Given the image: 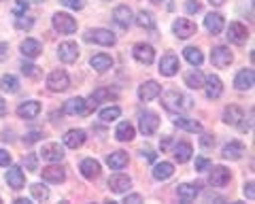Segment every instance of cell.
<instances>
[{
	"label": "cell",
	"mask_w": 255,
	"mask_h": 204,
	"mask_svg": "<svg viewBox=\"0 0 255 204\" xmlns=\"http://www.w3.org/2000/svg\"><path fill=\"white\" fill-rule=\"evenodd\" d=\"M6 183H9L11 190H21V187H26V177H23V170L21 166H6Z\"/></svg>",
	"instance_id": "e0dca14e"
},
{
	"label": "cell",
	"mask_w": 255,
	"mask_h": 204,
	"mask_svg": "<svg viewBox=\"0 0 255 204\" xmlns=\"http://www.w3.org/2000/svg\"><path fill=\"white\" fill-rule=\"evenodd\" d=\"M117 117H122V108L119 106H107V108L100 111V121H105V123L115 121Z\"/></svg>",
	"instance_id": "b9f144b4"
},
{
	"label": "cell",
	"mask_w": 255,
	"mask_h": 204,
	"mask_svg": "<svg viewBox=\"0 0 255 204\" xmlns=\"http://www.w3.org/2000/svg\"><path fill=\"white\" fill-rule=\"evenodd\" d=\"M115 96H117V92H115V90H109V88H98V90H94L92 96H90V100H85V113H90V111H94V108H98L102 102H107V100L115 98Z\"/></svg>",
	"instance_id": "5b68a950"
},
{
	"label": "cell",
	"mask_w": 255,
	"mask_h": 204,
	"mask_svg": "<svg viewBox=\"0 0 255 204\" xmlns=\"http://www.w3.org/2000/svg\"><path fill=\"white\" fill-rule=\"evenodd\" d=\"M90 66L96 73H107V70H111V66H113V58L107 56V53H96L90 60Z\"/></svg>",
	"instance_id": "83f0119b"
},
{
	"label": "cell",
	"mask_w": 255,
	"mask_h": 204,
	"mask_svg": "<svg viewBox=\"0 0 255 204\" xmlns=\"http://www.w3.org/2000/svg\"><path fill=\"white\" fill-rule=\"evenodd\" d=\"M209 2H211L213 6H223V4H226V0H209Z\"/></svg>",
	"instance_id": "91938a15"
},
{
	"label": "cell",
	"mask_w": 255,
	"mask_h": 204,
	"mask_svg": "<svg viewBox=\"0 0 255 204\" xmlns=\"http://www.w3.org/2000/svg\"><path fill=\"white\" fill-rule=\"evenodd\" d=\"M245 145L241 143V140H230V143L223 147V151H221V158L223 160H241L243 155H245Z\"/></svg>",
	"instance_id": "603a6c76"
},
{
	"label": "cell",
	"mask_w": 255,
	"mask_h": 204,
	"mask_svg": "<svg viewBox=\"0 0 255 204\" xmlns=\"http://www.w3.org/2000/svg\"><path fill=\"white\" fill-rule=\"evenodd\" d=\"M43 138V134L38 130H32L28 136H23V143H28V145H32V143H36V140H41Z\"/></svg>",
	"instance_id": "816d5d0a"
},
{
	"label": "cell",
	"mask_w": 255,
	"mask_h": 204,
	"mask_svg": "<svg viewBox=\"0 0 255 204\" xmlns=\"http://www.w3.org/2000/svg\"><path fill=\"white\" fill-rule=\"evenodd\" d=\"M136 136V132H134V125L130 121H122L117 125L115 130V138L119 140V143H130V140Z\"/></svg>",
	"instance_id": "e575fe53"
},
{
	"label": "cell",
	"mask_w": 255,
	"mask_h": 204,
	"mask_svg": "<svg viewBox=\"0 0 255 204\" xmlns=\"http://www.w3.org/2000/svg\"><path fill=\"white\" fill-rule=\"evenodd\" d=\"M172 32H174V36H179V38H189V36H194L198 32V26L191 19L179 17V19H174V23H172Z\"/></svg>",
	"instance_id": "ba28073f"
},
{
	"label": "cell",
	"mask_w": 255,
	"mask_h": 204,
	"mask_svg": "<svg viewBox=\"0 0 255 204\" xmlns=\"http://www.w3.org/2000/svg\"><path fill=\"white\" fill-rule=\"evenodd\" d=\"M85 41L102 45V47H113L117 43V36L107 28H96V30H87L85 32Z\"/></svg>",
	"instance_id": "277c9868"
},
{
	"label": "cell",
	"mask_w": 255,
	"mask_h": 204,
	"mask_svg": "<svg viewBox=\"0 0 255 204\" xmlns=\"http://www.w3.org/2000/svg\"><path fill=\"white\" fill-rule=\"evenodd\" d=\"M151 175H153L155 181H166V179H170L174 175V166L170 162H159V164H155V166H153Z\"/></svg>",
	"instance_id": "836d02e7"
},
{
	"label": "cell",
	"mask_w": 255,
	"mask_h": 204,
	"mask_svg": "<svg viewBox=\"0 0 255 204\" xmlns=\"http://www.w3.org/2000/svg\"><path fill=\"white\" fill-rule=\"evenodd\" d=\"M247 38H249V30H247L245 23L241 21H232L228 28V41L234 45H245Z\"/></svg>",
	"instance_id": "9c48e42d"
},
{
	"label": "cell",
	"mask_w": 255,
	"mask_h": 204,
	"mask_svg": "<svg viewBox=\"0 0 255 204\" xmlns=\"http://www.w3.org/2000/svg\"><path fill=\"white\" fill-rule=\"evenodd\" d=\"M159 73L164 77H174L179 73V58L174 56V53H166V56L159 60Z\"/></svg>",
	"instance_id": "ac0fdd59"
},
{
	"label": "cell",
	"mask_w": 255,
	"mask_h": 204,
	"mask_svg": "<svg viewBox=\"0 0 255 204\" xmlns=\"http://www.w3.org/2000/svg\"><path fill=\"white\" fill-rule=\"evenodd\" d=\"M124 202L138 204V202H142V196H140V194H130V196H126V200H124Z\"/></svg>",
	"instance_id": "9f6ffc18"
},
{
	"label": "cell",
	"mask_w": 255,
	"mask_h": 204,
	"mask_svg": "<svg viewBox=\"0 0 255 204\" xmlns=\"http://www.w3.org/2000/svg\"><path fill=\"white\" fill-rule=\"evenodd\" d=\"M23 166H26L30 172H36V170H38V160H36V155H34V153H28L26 158H23Z\"/></svg>",
	"instance_id": "f6af8a7d"
},
{
	"label": "cell",
	"mask_w": 255,
	"mask_h": 204,
	"mask_svg": "<svg viewBox=\"0 0 255 204\" xmlns=\"http://www.w3.org/2000/svg\"><path fill=\"white\" fill-rule=\"evenodd\" d=\"M253 83H255V73H253V68H243L241 73H238L234 77V88L238 92H249L253 88Z\"/></svg>",
	"instance_id": "5bb4252c"
},
{
	"label": "cell",
	"mask_w": 255,
	"mask_h": 204,
	"mask_svg": "<svg viewBox=\"0 0 255 204\" xmlns=\"http://www.w3.org/2000/svg\"><path fill=\"white\" fill-rule=\"evenodd\" d=\"M64 6H68V9H75V11H81L85 6V0H62Z\"/></svg>",
	"instance_id": "c3c4849f"
},
{
	"label": "cell",
	"mask_w": 255,
	"mask_h": 204,
	"mask_svg": "<svg viewBox=\"0 0 255 204\" xmlns=\"http://www.w3.org/2000/svg\"><path fill=\"white\" fill-rule=\"evenodd\" d=\"M253 185H255V183L249 181V183H245V187H243V190H245V196H247L249 200H255V187H253Z\"/></svg>",
	"instance_id": "db71d44e"
},
{
	"label": "cell",
	"mask_w": 255,
	"mask_h": 204,
	"mask_svg": "<svg viewBox=\"0 0 255 204\" xmlns=\"http://www.w3.org/2000/svg\"><path fill=\"white\" fill-rule=\"evenodd\" d=\"M128 162H130V158H128V153L126 151H113L107 158V164H109V168H113V170H122L128 166Z\"/></svg>",
	"instance_id": "d590c367"
},
{
	"label": "cell",
	"mask_w": 255,
	"mask_h": 204,
	"mask_svg": "<svg viewBox=\"0 0 255 204\" xmlns=\"http://www.w3.org/2000/svg\"><path fill=\"white\" fill-rule=\"evenodd\" d=\"M206 168H211V160L209 158H196V170L204 172Z\"/></svg>",
	"instance_id": "f907efd6"
},
{
	"label": "cell",
	"mask_w": 255,
	"mask_h": 204,
	"mask_svg": "<svg viewBox=\"0 0 255 204\" xmlns=\"http://www.w3.org/2000/svg\"><path fill=\"white\" fill-rule=\"evenodd\" d=\"M168 147H170V138H164V140H162V151H166Z\"/></svg>",
	"instance_id": "94428289"
},
{
	"label": "cell",
	"mask_w": 255,
	"mask_h": 204,
	"mask_svg": "<svg viewBox=\"0 0 255 204\" xmlns=\"http://www.w3.org/2000/svg\"><path fill=\"white\" fill-rule=\"evenodd\" d=\"M200 9H202V4L198 2V0H189V2L185 4V11H187L189 15H191V13H198Z\"/></svg>",
	"instance_id": "f5cc1de1"
},
{
	"label": "cell",
	"mask_w": 255,
	"mask_h": 204,
	"mask_svg": "<svg viewBox=\"0 0 255 204\" xmlns=\"http://www.w3.org/2000/svg\"><path fill=\"white\" fill-rule=\"evenodd\" d=\"M58 58L64 62V64H73V62H77V58H79V47H77V43H70V41L62 43L58 47Z\"/></svg>",
	"instance_id": "d6986e66"
},
{
	"label": "cell",
	"mask_w": 255,
	"mask_h": 204,
	"mask_svg": "<svg viewBox=\"0 0 255 204\" xmlns=\"http://www.w3.org/2000/svg\"><path fill=\"white\" fill-rule=\"evenodd\" d=\"M132 11H130V6L128 4H119L113 9V21L117 23L119 28H130V23H132Z\"/></svg>",
	"instance_id": "7402d4cb"
},
{
	"label": "cell",
	"mask_w": 255,
	"mask_h": 204,
	"mask_svg": "<svg viewBox=\"0 0 255 204\" xmlns=\"http://www.w3.org/2000/svg\"><path fill=\"white\" fill-rule=\"evenodd\" d=\"M21 73L26 77H38V75H41V68H38L36 64H30V62H23V64H21Z\"/></svg>",
	"instance_id": "ee69618b"
},
{
	"label": "cell",
	"mask_w": 255,
	"mask_h": 204,
	"mask_svg": "<svg viewBox=\"0 0 255 204\" xmlns=\"http://www.w3.org/2000/svg\"><path fill=\"white\" fill-rule=\"evenodd\" d=\"M43 181L45 183H53V185H60L66 181V170L58 164H51V166L43 168Z\"/></svg>",
	"instance_id": "9a60e30c"
},
{
	"label": "cell",
	"mask_w": 255,
	"mask_h": 204,
	"mask_svg": "<svg viewBox=\"0 0 255 204\" xmlns=\"http://www.w3.org/2000/svg\"><path fill=\"white\" fill-rule=\"evenodd\" d=\"M9 164H11V155H9V151L0 149V166H9Z\"/></svg>",
	"instance_id": "11a10c76"
},
{
	"label": "cell",
	"mask_w": 255,
	"mask_h": 204,
	"mask_svg": "<svg viewBox=\"0 0 255 204\" xmlns=\"http://www.w3.org/2000/svg\"><path fill=\"white\" fill-rule=\"evenodd\" d=\"M151 2H155V4H162V2H166V0H151Z\"/></svg>",
	"instance_id": "6125c7cd"
},
{
	"label": "cell",
	"mask_w": 255,
	"mask_h": 204,
	"mask_svg": "<svg viewBox=\"0 0 255 204\" xmlns=\"http://www.w3.org/2000/svg\"><path fill=\"white\" fill-rule=\"evenodd\" d=\"M47 88L51 92H66L70 88V77L64 68H55L47 77Z\"/></svg>",
	"instance_id": "3957f363"
},
{
	"label": "cell",
	"mask_w": 255,
	"mask_h": 204,
	"mask_svg": "<svg viewBox=\"0 0 255 204\" xmlns=\"http://www.w3.org/2000/svg\"><path fill=\"white\" fill-rule=\"evenodd\" d=\"M204 26H206V30H209L211 34H219L223 30V26H226V21H223L221 13H209L204 17Z\"/></svg>",
	"instance_id": "d6a6232c"
},
{
	"label": "cell",
	"mask_w": 255,
	"mask_h": 204,
	"mask_svg": "<svg viewBox=\"0 0 255 204\" xmlns=\"http://www.w3.org/2000/svg\"><path fill=\"white\" fill-rule=\"evenodd\" d=\"M172 153H174V160L179 164H185L191 160V155H194V147H191V143H187V140H179V143L174 145Z\"/></svg>",
	"instance_id": "484cf974"
},
{
	"label": "cell",
	"mask_w": 255,
	"mask_h": 204,
	"mask_svg": "<svg viewBox=\"0 0 255 204\" xmlns=\"http://www.w3.org/2000/svg\"><path fill=\"white\" fill-rule=\"evenodd\" d=\"M138 128H140V132H142L145 136L155 134L157 128H159V117H157L153 111L142 113V115H140V119H138Z\"/></svg>",
	"instance_id": "30bf717a"
},
{
	"label": "cell",
	"mask_w": 255,
	"mask_h": 204,
	"mask_svg": "<svg viewBox=\"0 0 255 204\" xmlns=\"http://www.w3.org/2000/svg\"><path fill=\"white\" fill-rule=\"evenodd\" d=\"M21 53L26 58H38L43 53V45H41V41H36V38H26V41L21 43Z\"/></svg>",
	"instance_id": "1f68e13d"
},
{
	"label": "cell",
	"mask_w": 255,
	"mask_h": 204,
	"mask_svg": "<svg viewBox=\"0 0 255 204\" xmlns=\"http://www.w3.org/2000/svg\"><path fill=\"white\" fill-rule=\"evenodd\" d=\"M132 56H134V60H136L138 64L149 66V64H153V60H155V49L151 45H147V43H138V45H134Z\"/></svg>",
	"instance_id": "52a82bcc"
},
{
	"label": "cell",
	"mask_w": 255,
	"mask_h": 204,
	"mask_svg": "<svg viewBox=\"0 0 255 204\" xmlns=\"http://www.w3.org/2000/svg\"><path fill=\"white\" fill-rule=\"evenodd\" d=\"M109 190L113 192V194H124L130 190V185H132V179L128 177V175H113L109 179Z\"/></svg>",
	"instance_id": "cb8c5ba5"
},
{
	"label": "cell",
	"mask_w": 255,
	"mask_h": 204,
	"mask_svg": "<svg viewBox=\"0 0 255 204\" xmlns=\"http://www.w3.org/2000/svg\"><path fill=\"white\" fill-rule=\"evenodd\" d=\"M9 58V45L6 43H0V62Z\"/></svg>",
	"instance_id": "6f0895ef"
},
{
	"label": "cell",
	"mask_w": 255,
	"mask_h": 204,
	"mask_svg": "<svg viewBox=\"0 0 255 204\" xmlns=\"http://www.w3.org/2000/svg\"><path fill=\"white\" fill-rule=\"evenodd\" d=\"M41 158L47 162H60V160H64V149L58 143H49L41 149Z\"/></svg>",
	"instance_id": "f546056e"
},
{
	"label": "cell",
	"mask_w": 255,
	"mask_h": 204,
	"mask_svg": "<svg viewBox=\"0 0 255 204\" xmlns=\"http://www.w3.org/2000/svg\"><path fill=\"white\" fill-rule=\"evenodd\" d=\"M28 2H45V0H28Z\"/></svg>",
	"instance_id": "be15d7a7"
},
{
	"label": "cell",
	"mask_w": 255,
	"mask_h": 204,
	"mask_svg": "<svg viewBox=\"0 0 255 204\" xmlns=\"http://www.w3.org/2000/svg\"><path fill=\"white\" fill-rule=\"evenodd\" d=\"M32 26H34V19H32V17H26V15H17V17H15V30L28 32Z\"/></svg>",
	"instance_id": "7bdbcfd3"
},
{
	"label": "cell",
	"mask_w": 255,
	"mask_h": 204,
	"mask_svg": "<svg viewBox=\"0 0 255 204\" xmlns=\"http://www.w3.org/2000/svg\"><path fill=\"white\" fill-rule=\"evenodd\" d=\"M28 0H15V6H13V15L17 17V15H26L28 11Z\"/></svg>",
	"instance_id": "bcb514c9"
},
{
	"label": "cell",
	"mask_w": 255,
	"mask_h": 204,
	"mask_svg": "<svg viewBox=\"0 0 255 204\" xmlns=\"http://www.w3.org/2000/svg\"><path fill=\"white\" fill-rule=\"evenodd\" d=\"M159 94H162V85H159L157 81L153 79H149L145 83H140V88H138V98L142 102H151V100H155Z\"/></svg>",
	"instance_id": "8fae6325"
},
{
	"label": "cell",
	"mask_w": 255,
	"mask_h": 204,
	"mask_svg": "<svg viewBox=\"0 0 255 204\" xmlns=\"http://www.w3.org/2000/svg\"><path fill=\"white\" fill-rule=\"evenodd\" d=\"M6 115V102L0 98V117H4Z\"/></svg>",
	"instance_id": "680465c9"
},
{
	"label": "cell",
	"mask_w": 255,
	"mask_h": 204,
	"mask_svg": "<svg viewBox=\"0 0 255 204\" xmlns=\"http://www.w3.org/2000/svg\"><path fill=\"white\" fill-rule=\"evenodd\" d=\"M30 194H32V198L38 200V202L49 200V190H47V185H41V183H32V185H30Z\"/></svg>",
	"instance_id": "60d3db41"
},
{
	"label": "cell",
	"mask_w": 255,
	"mask_h": 204,
	"mask_svg": "<svg viewBox=\"0 0 255 204\" xmlns=\"http://www.w3.org/2000/svg\"><path fill=\"white\" fill-rule=\"evenodd\" d=\"M185 83H187V88H191V90H200L204 85V75L198 68L189 70V73L185 75Z\"/></svg>",
	"instance_id": "74e56055"
},
{
	"label": "cell",
	"mask_w": 255,
	"mask_h": 204,
	"mask_svg": "<svg viewBox=\"0 0 255 204\" xmlns=\"http://www.w3.org/2000/svg\"><path fill=\"white\" fill-rule=\"evenodd\" d=\"M172 123L179 125V128L185 130V132H200V130H202V125H200V121H198V119H191V117H183V115H179V113H174Z\"/></svg>",
	"instance_id": "4316f807"
},
{
	"label": "cell",
	"mask_w": 255,
	"mask_h": 204,
	"mask_svg": "<svg viewBox=\"0 0 255 204\" xmlns=\"http://www.w3.org/2000/svg\"><path fill=\"white\" fill-rule=\"evenodd\" d=\"M211 62H213V66H217V68H228L234 62V53L230 51L226 45H217V47H213V51H211Z\"/></svg>",
	"instance_id": "8992f818"
},
{
	"label": "cell",
	"mask_w": 255,
	"mask_h": 204,
	"mask_svg": "<svg viewBox=\"0 0 255 204\" xmlns=\"http://www.w3.org/2000/svg\"><path fill=\"white\" fill-rule=\"evenodd\" d=\"M140 158L153 164V162H155V151H153V149H151V147L147 145V147H142V149H140Z\"/></svg>",
	"instance_id": "681fc988"
},
{
	"label": "cell",
	"mask_w": 255,
	"mask_h": 204,
	"mask_svg": "<svg viewBox=\"0 0 255 204\" xmlns=\"http://www.w3.org/2000/svg\"><path fill=\"white\" fill-rule=\"evenodd\" d=\"M202 88L206 90V98L209 100H217L221 94H223V83L217 75H209V77H204V85Z\"/></svg>",
	"instance_id": "4fadbf2b"
},
{
	"label": "cell",
	"mask_w": 255,
	"mask_h": 204,
	"mask_svg": "<svg viewBox=\"0 0 255 204\" xmlns=\"http://www.w3.org/2000/svg\"><path fill=\"white\" fill-rule=\"evenodd\" d=\"M0 88L9 94H15L19 92V79L15 75H2V79H0Z\"/></svg>",
	"instance_id": "ab89813d"
},
{
	"label": "cell",
	"mask_w": 255,
	"mask_h": 204,
	"mask_svg": "<svg viewBox=\"0 0 255 204\" xmlns=\"http://www.w3.org/2000/svg\"><path fill=\"white\" fill-rule=\"evenodd\" d=\"M38 113H41V102L38 100H26L17 106V117H21V119H34V117H38Z\"/></svg>",
	"instance_id": "44dd1931"
},
{
	"label": "cell",
	"mask_w": 255,
	"mask_h": 204,
	"mask_svg": "<svg viewBox=\"0 0 255 204\" xmlns=\"http://www.w3.org/2000/svg\"><path fill=\"white\" fill-rule=\"evenodd\" d=\"M62 113L64 115H85V100L79 98V96L66 100L62 106Z\"/></svg>",
	"instance_id": "f1b7e54d"
},
{
	"label": "cell",
	"mask_w": 255,
	"mask_h": 204,
	"mask_svg": "<svg viewBox=\"0 0 255 204\" xmlns=\"http://www.w3.org/2000/svg\"><path fill=\"white\" fill-rule=\"evenodd\" d=\"M51 23H53L55 32H60V34H75L77 32V19L64 11L55 13L51 17Z\"/></svg>",
	"instance_id": "7a4b0ae2"
},
{
	"label": "cell",
	"mask_w": 255,
	"mask_h": 204,
	"mask_svg": "<svg viewBox=\"0 0 255 204\" xmlns=\"http://www.w3.org/2000/svg\"><path fill=\"white\" fill-rule=\"evenodd\" d=\"M183 56H185V60L189 62L191 66H200L202 62H204V56H202V51L198 49V47H185Z\"/></svg>",
	"instance_id": "f35d334b"
},
{
	"label": "cell",
	"mask_w": 255,
	"mask_h": 204,
	"mask_svg": "<svg viewBox=\"0 0 255 204\" xmlns=\"http://www.w3.org/2000/svg\"><path fill=\"white\" fill-rule=\"evenodd\" d=\"M134 21H136L138 28L155 30V17H153V13H149V11H138L136 17H134Z\"/></svg>",
	"instance_id": "8d00e7d4"
},
{
	"label": "cell",
	"mask_w": 255,
	"mask_h": 204,
	"mask_svg": "<svg viewBox=\"0 0 255 204\" xmlns=\"http://www.w3.org/2000/svg\"><path fill=\"white\" fill-rule=\"evenodd\" d=\"M85 138H87V134L83 130H68L66 134H64V145L68 149H79L85 143Z\"/></svg>",
	"instance_id": "4dcf8cb0"
},
{
	"label": "cell",
	"mask_w": 255,
	"mask_h": 204,
	"mask_svg": "<svg viewBox=\"0 0 255 204\" xmlns=\"http://www.w3.org/2000/svg\"><path fill=\"white\" fill-rule=\"evenodd\" d=\"M230 179H232V172H230V168H226V166H213L211 168L209 183L213 187H226L230 183Z\"/></svg>",
	"instance_id": "7c38bea8"
},
{
	"label": "cell",
	"mask_w": 255,
	"mask_h": 204,
	"mask_svg": "<svg viewBox=\"0 0 255 204\" xmlns=\"http://www.w3.org/2000/svg\"><path fill=\"white\" fill-rule=\"evenodd\" d=\"M162 104H164L166 111H170V113H183V111H189V108L194 106V100L179 90H168L162 96Z\"/></svg>",
	"instance_id": "6da1fadb"
},
{
	"label": "cell",
	"mask_w": 255,
	"mask_h": 204,
	"mask_svg": "<svg viewBox=\"0 0 255 204\" xmlns=\"http://www.w3.org/2000/svg\"><path fill=\"white\" fill-rule=\"evenodd\" d=\"M202 190V183H183L177 187V196L181 202H194L198 198V194Z\"/></svg>",
	"instance_id": "2e32d148"
},
{
	"label": "cell",
	"mask_w": 255,
	"mask_h": 204,
	"mask_svg": "<svg viewBox=\"0 0 255 204\" xmlns=\"http://www.w3.org/2000/svg\"><path fill=\"white\" fill-rule=\"evenodd\" d=\"M200 145H202V149H213L215 147V136L211 134V132H204V134H200Z\"/></svg>",
	"instance_id": "7dc6e473"
},
{
	"label": "cell",
	"mask_w": 255,
	"mask_h": 204,
	"mask_svg": "<svg viewBox=\"0 0 255 204\" xmlns=\"http://www.w3.org/2000/svg\"><path fill=\"white\" fill-rule=\"evenodd\" d=\"M79 170H81V175L85 179H90V181H94V179H98L100 177V164L96 162L94 158H85L81 164H79Z\"/></svg>",
	"instance_id": "d4e9b609"
},
{
	"label": "cell",
	"mask_w": 255,
	"mask_h": 204,
	"mask_svg": "<svg viewBox=\"0 0 255 204\" xmlns=\"http://www.w3.org/2000/svg\"><path fill=\"white\" fill-rule=\"evenodd\" d=\"M245 119V111L238 104H230L223 108V123L226 125H241Z\"/></svg>",
	"instance_id": "ffe728a7"
}]
</instances>
